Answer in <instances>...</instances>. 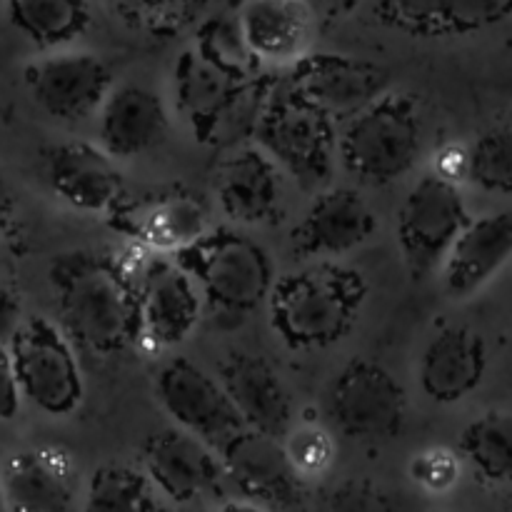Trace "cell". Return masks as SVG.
<instances>
[{
  "mask_svg": "<svg viewBox=\"0 0 512 512\" xmlns=\"http://www.w3.org/2000/svg\"><path fill=\"white\" fill-rule=\"evenodd\" d=\"M60 325L78 348L110 358L140 343L133 270L105 250H73L50 268Z\"/></svg>",
  "mask_w": 512,
  "mask_h": 512,
  "instance_id": "cell-1",
  "label": "cell"
},
{
  "mask_svg": "<svg viewBox=\"0 0 512 512\" xmlns=\"http://www.w3.org/2000/svg\"><path fill=\"white\" fill-rule=\"evenodd\" d=\"M368 283L353 268L318 263L275 278L270 325L293 350H323L340 343L358 323Z\"/></svg>",
  "mask_w": 512,
  "mask_h": 512,
  "instance_id": "cell-2",
  "label": "cell"
},
{
  "mask_svg": "<svg viewBox=\"0 0 512 512\" xmlns=\"http://www.w3.org/2000/svg\"><path fill=\"white\" fill-rule=\"evenodd\" d=\"M175 260L195 280L210 313L233 323L250 318L268 303L275 285L273 260L263 245L228 228L208 230L175 253Z\"/></svg>",
  "mask_w": 512,
  "mask_h": 512,
  "instance_id": "cell-3",
  "label": "cell"
},
{
  "mask_svg": "<svg viewBox=\"0 0 512 512\" xmlns=\"http://www.w3.org/2000/svg\"><path fill=\"white\" fill-rule=\"evenodd\" d=\"M335 125L333 118L283 78L260 103L253 120V138L300 188L320 190L333 175L338 158Z\"/></svg>",
  "mask_w": 512,
  "mask_h": 512,
  "instance_id": "cell-4",
  "label": "cell"
},
{
  "mask_svg": "<svg viewBox=\"0 0 512 512\" xmlns=\"http://www.w3.org/2000/svg\"><path fill=\"white\" fill-rule=\"evenodd\" d=\"M423 150V120L413 95L385 90L378 100L345 120L338 158L350 175L370 185H388L415 168Z\"/></svg>",
  "mask_w": 512,
  "mask_h": 512,
  "instance_id": "cell-5",
  "label": "cell"
},
{
  "mask_svg": "<svg viewBox=\"0 0 512 512\" xmlns=\"http://www.w3.org/2000/svg\"><path fill=\"white\" fill-rule=\"evenodd\" d=\"M10 353L23 400L55 418L80 408L85 393L83 373L75 343L63 325L43 315H30L10 340Z\"/></svg>",
  "mask_w": 512,
  "mask_h": 512,
  "instance_id": "cell-6",
  "label": "cell"
},
{
  "mask_svg": "<svg viewBox=\"0 0 512 512\" xmlns=\"http://www.w3.org/2000/svg\"><path fill=\"white\" fill-rule=\"evenodd\" d=\"M468 223L470 215L458 183L433 173L413 185L398 210L395 238L415 283H423L443 268Z\"/></svg>",
  "mask_w": 512,
  "mask_h": 512,
  "instance_id": "cell-7",
  "label": "cell"
},
{
  "mask_svg": "<svg viewBox=\"0 0 512 512\" xmlns=\"http://www.w3.org/2000/svg\"><path fill=\"white\" fill-rule=\"evenodd\" d=\"M248 90V70L213 35L195 40L175 63V103L195 138L215 140Z\"/></svg>",
  "mask_w": 512,
  "mask_h": 512,
  "instance_id": "cell-8",
  "label": "cell"
},
{
  "mask_svg": "<svg viewBox=\"0 0 512 512\" xmlns=\"http://www.w3.org/2000/svg\"><path fill=\"white\" fill-rule=\"evenodd\" d=\"M328 415L345 438L385 443L403 433L408 395L383 365L350 360L330 383Z\"/></svg>",
  "mask_w": 512,
  "mask_h": 512,
  "instance_id": "cell-9",
  "label": "cell"
},
{
  "mask_svg": "<svg viewBox=\"0 0 512 512\" xmlns=\"http://www.w3.org/2000/svg\"><path fill=\"white\" fill-rule=\"evenodd\" d=\"M155 398L178 428L198 435L218 453L248 428L220 378H210L188 358H173L160 368Z\"/></svg>",
  "mask_w": 512,
  "mask_h": 512,
  "instance_id": "cell-10",
  "label": "cell"
},
{
  "mask_svg": "<svg viewBox=\"0 0 512 512\" xmlns=\"http://www.w3.org/2000/svg\"><path fill=\"white\" fill-rule=\"evenodd\" d=\"M135 275L140 310V343L168 350L185 343L200 323V290L175 255L155 253Z\"/></svg>",
  "mask_w": 512,
  "mask_h": 512,
  "instance_id": "cell-11",
  "label": "cell"
},
{
  "mask_svg": "<svg viewBox=\"0 0 512 512\" xmlns=\"http://www.w3.org/2000/svg\"><path fill=\"white\" fill-rule=\"evenodd\" d=\"M290 85L335 123H345L390 90V70L343 53H305L288 73Z\"/></svg>",
  "mask_w": 512,
  "mask_h": 512,
  "instance_id": "cell-12",
  "label": "cell"
},
{
  "mask_svg": "<svg viewBox=\"0 0 512 512\" xmlns=\"http://www.w3.org/2000/svg\"><path fill=\"white\" fill-rule=\"evenodd\" d=\"M108 225L150 253L175 255L208 233V210L188 190H150L123 198L108 213Z\"/></svg>",
  "mask_w": 512,
  "mask_h": 512,
  "instance_id": "cell-13",
  "label": "cell"
},
{
  "mask_svg": "<svg viewBox=\"0 0 512 512\" xmlns=\"http://www.w3.org/2000/svg\"><path fill=\"white\" fill-rule=\"evenodd\" d=\"M30 98L43 113L63 123H80L98 113L113 90L105 60L83 50H60L25 70Z\"/></svg>",
  "mask_w": 512,
  "mask_h": 512,
  "instance_id": "cell-14",
  "label": "cell"
},
{
  "mask_svg": "<svg viewBox=\"0 0 512 512\" xmlns=\"http://www.w3.org/2000/svg\"><path fill=\"white\" fill-rule=\"evenodd\" d=\"M225 475L253 508H298L303 478L293 468L283 438L245 428L223 450Z\"/></svg>",
  "mask_w": 512,
  "mask_h": 512,
  "instance_id": "cell-15",
  "label": "cell"
},
{
  "mask_svg": "<svg viewBox=\"0 0 512 512\" xmlns=\"http://www.w3.org/2000/svg\"><path fill=\"white\" fill-rule=\"evenodd\" d=\"M140 465L153 488L178 505L213 493L225 478L223 455L178 425L145 440L140 448Z\"/></svg>",
  "mask_w": 512,
  "mask_h": 512,
  "instance_id": "cell-16",
  "label": "cell"
},
{
  "mask_svg": "<svg viewBox=\"0 0 512 512\" xmlns=\"http://www.w3.org/2000/svg\"><path fill=\"white\" fill-rule=\"evenodd\" d=\"M43 170L55 198L80 213L108 215L125 193L115 158L103 145L85 140L50 145Z\"/></svg>",
  "mask_w": 512,
  "mask_h": 512,
  "instance_id": "cell-17",
  "label": "cell"
},
{
  "mask_svg": "<svg viewBox=\"0 0 512 512\" xmlns=\"http://www.w3.org/2000/svg\"><path fill=\"white\" fill-rule=\"evenodd\" d=\"M375 228L378 218L358 190H318L290 243L300 258H340L368 243Z\"/></svg>",
  "mask_w": 512,
  "mask_h": 512,
  "instance_id": "cell-18",
  "label": "cell"
},
{
  "mask_svg": "<svg viewBox=\"0 0 512 512\" xmlns=\"http://www.w3.org/2000/svg\"><path fill=\"white\" fill-rule=\"evenodd\" d=\"M488 373V345L468 325H443L420 355L418 380L425 398L453 405L473 395Z\"/></svg>",
  "mask_w": 512,
  "mask_h": 512,
  "instance_id": "cell-19",
  "label": "cell"
},
{
  "mask_svg": "<svg viewBox=\"0 0 512 512\" xmlns=\"http://www.w3.org/2000/svg\"><path fill=\"white\" fill-rule=\"evenodd\" d=\"M375 18L420 38H460L512 18V0H375Z\"/></svg>",
  "mask_w": 512,
  "mask_h": 512,
  "instance_id": "cell-20",
  "label": "cell"
},
{
  "mask_svg": "<svg viewBox=\"0 0 512 512\" xmlns=\"http://www.w3.org/2000/svg\"><path fill=\"white\" fill-rule=\"evenodd\" d=\"M170 130L168 108L155 90L140 83L113 88L98 110L100 145L115 160H133L150 153Z\"/></svg>",
  "mask_w": 512,
  "mask_h": 512,
  "instance_id": "cell-21",
  "label": "cell"
},
{
  "mask_svg": "<svg viewBox=\"0 0 512 512\" xmlns=\"http://www.w3.org/2000/svg\"><path fill=\"white\" fill-rule=\"evenodd\" d=\"M245 425L260 433L285 438L293 423V400L280 375L263 355L230 353L218 373Z\"/></svg>",
  "mask_w": 512,
  "mask_h": 512,
  "instance_id": "cell-22",
  "label": "cell"
},
{
  "mask_svg": "<svg viewBox=\"0 0 512 512\" xmlns=\"http://www.w3.org/2000/svg\"><path fill=\"white\" fill-rule=\"evenodd\" d=\"M512 258V210L470 218L443 265V290L448 298L478 293Z\"/></svg>",
  "mask_w": 512,
  "mask_h": 512,
  "instance_id": "cell-23",
  "label": "cell"
},
{
  "mask_svg": "<svg viewBox=\"0 0 512 512\" xmlns=\"http://www.w3.org/2000/svg\"><path fill=\"white\" fill-rule=\"evenodd\" d=\"M0 485L8 510L63 512L75 505L70 460L60 450H18L0 468Z\"/></svg>",
  "mask_w": 512,
  "mask_h": 512,
  "instance_id": "cell-24",
  "label": "cell"
},
{
  "mask_svg": "<svg viewBox=\"0 0 512 512\" xmlns=\"http://www.w3.org/2000/svg\"><path fill=\"white\" fill-rule=\"evenodd\" d=\"M313 5L308 0H245L238 38L250 55L270 63H295L310 43Z\"/></svg>",
  "mask_w": 512,
  "mask_h": 512,
  "instance_id": "cell-25",
  "label": "cell"
},
{
  "mask_svg": "<svg viewBox=\"0 0 512 512\" xmlns=\"http://www.w3.org/2000/svg\"><path fill=\"white\" fill-rule=\"evenodd\" d=\"M280 173V165L260 145L230 155L218 173V203L223 213L243 225L273 218L283 195Z\"/></svg>",
  "mask_w": 512,
  "mask_h": 512,
  "instance_id": "cell-26",
  "label": "cell"
},
{
  "mask_svg": "<svg viewBox=\"0 0 512 512\" xmlns=\"http://www.w3.org/2000/svg\"><path fill=\"white\" fill-rule=\"evenodd\" d=\"M8 18L38 48H63L90 25L88 0H8Z\"/></svg>",
  "mask_w": 512,
  "mask_h": 512,
  "instance_id": "cell-27",
  "label": "cell"
},
{
  "mask_svg": "<svg viewBox=\"0 0 512 512\" xmlns=\"http://www.w3.org/2000/svg\"><path fill=\"white\" fill-rule=\"evenodd\" d=\"M460 455L485 483L512 485V413L490 410L460 435Z\"/></svg>",
  "mask_w": 512,
  "mask_h": 512,
  "instance_id": "cell-28",
  "label": "cell"
},
{
  "mask_svg": "<svg viewBox=\"0 0 512 512\" xmlns=\"http://www.w3.org/2000/svg\"><path fill=\"white\" fill-rule=\"evenodd\" d=\"M85 508L105 512L158 510V490L148 473L128 463H103L93 470L85 490Z\"/></svg>",
  "mask_w": 512,
  "mask_h": 512,
  "instance_id": "cell-29",
  "label": "cell"
},
{
  "mask_svg": "<svg viewBox=\"0 0 512 512\" xmlns=\"http://www.w3.org/2000/svg\"><path fill=\"white\" fill-rule=\"evenodd\" d=\"M468 180L480 190L512 195V128H490L470 145Z\"/></svg>",
  "mask_w": 512,
  "mask_h": 512,
  "instance_id": "cell-30",
  "label": "cell"
},
{
  "mask_svg": "<svg viewBox=\"0 0 512 512\" xmlns=\"http://www.w3.org/2000/svg\"><path fill=\"white\" fill-rule=\"evenodd\" d=\"M283 443L285 450H288L290 463H293V468L298 470L303 480L325 473L328 465L333 463V440L320 428L305 425V428L288 430Z\"/></svg>",
  "mask_w": 512,
  "mask_h": 512,
  "instance_id": "cell-31",
  "label": "cell"
},
{
  "mask_svg": "<svg viewBox=\"0 0 512 512\" xmlns=\"http://www.w3.org/2000/svg\"><path fill=\"white\" fill-rule=\"evenodd\" d=\"M460 455L448 448H425L410 460V478L425 493L443 495L453 490L460 480Z\"/></svg>",
  "mask_w": 512,
  "mask_h": 512,
  "instance_id": "cell-32",
  "label": "cell"
},
{
  "mask_svg": "<svg viewBox=\"0 0 512 512\" xmlns=\"http://www.w3.org/2000/svg\"><path fill=\"white\" fill-rule=\"evenodd\" d=\"M23 393H20L15 360L8 343H0V420H13L20 413Z\"/></svg>",
  "mask_w": 512,
  "mask_h": 512,
  "instance_id": "cell-33",
  "label": "cell"
},
{
  "mask_svg": "<svg viewBox=\"0 0 512 512\" xmlns=\"http://www.w3.org/2000/svg\"><path fill=\"white\" fill-rule=\"evenodd\" d=\"M23 303L13 285L0 280V343H8L15 338V333L23 325Z\"/></svg>",
  "mask_w": 512,
  "mask_h": 512,
  "instance_id": "cell-34",
  "label": "cell"
},
{
  "mask_svg": "<svg viewBox=\"0 0 512 512\" xmlns=\"http://www.w3.org/2000/svg\"><path fill=\"white\" fill-rule=\"evenodd\" d=\"M468 165H470V148L463 145H445L435 158V173L440 178L450 180V183H460L468 180Z\"/></svg>",
  "mask_w": 512,
  "mask_h": 512,
  "instance_id": "cell-35",
  "label": "cell"
},
{
  "mask_svg": "<svg viewBox=\"0 0 512 512\" xmlns=\"http://www.w3.org/2000/svg\"><path fill=\"white\" fill-rule=\"evenodd\" d=\"M108 3H113L115 8L125 10V13L158 15V13H163L165 8H170L175 0H108Z\"/></svg>",
  "mask_w": 512,
  "mask_h": 512,
  "instance_id": "cell-36",
  "label": "cell"
},
{
  "mask_svg": "<svg viewBox=\"0 0 512 512\" xmlns=\"http://www.w3.org/2000/svg\"><path fill=\"white\" fill-rule=\"evenodd\" d=\"M15 220V198H13V190H10L8 180L3 178L0 173V230L10 228Z\"/></svg>",
  "mask_w": 512,
  "mask_h": 512,
  "instance_id": "cell-37",
  "label": "cell"
},
{
  "mask_svg": "<svg viewBox=\"0 0 512 512\" xmlns=\"http://www.w3.org/2000/svg\"><path fill=\"white\" fill-rule=\"evenodd\" d=\"M360 3H363V0H318V8L323 10V15L338 20L353 13Z\"/></svg>",
  "mask_w": 512,
  "mask_h": 512,
  "instance_id": "cell-38",
  "label": "cell"
},
{
  "mask_svg": "<svg viewBox=\"0 0 512 512\" xmlns=\"http://www.w3.org/2000/svg\"><path fill=\"white\" fill-rule=\"evenodd\" d=\"M5 508V500H3V485H0V510Z\"/></svg>",
  "mask_w": 512,
  "mask_h": 512,
  "instance_id": "cell-39",
  "label": "cell"
}]
</instances>
